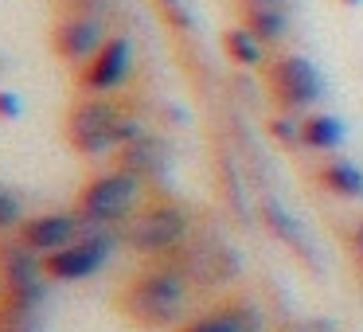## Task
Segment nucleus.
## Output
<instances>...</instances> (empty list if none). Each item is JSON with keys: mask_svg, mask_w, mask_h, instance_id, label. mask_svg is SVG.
<instances>
[{"mask_svg": "<svg viewBox=\"0 0 363 332\" xmlns=\"http://www.w3.org/2000/svg\"><path fill=\"white\" fill-rule=\"evenodd\" d=\"M20 199L12 196V192L0 188V231H9V227H20Z\"/></svg>", "mask_w": 363, "mask_h": 332, "instance_id": "a211bd4d", "label": "nucleus"}, {"mask_svg": "<svg viewBox=\"0 0 363 332\" xmlns=\"http://www.w3.org/2000/svg\"><path fill=\"white\" fill-rule=\"evenodd\" d=\"M352 243H355V250H359V254H363V223H359V227H355V235H352Z\"/></svg>", "mask_w": 363, "mask_h": 332, "instance_id": "aec40b11", "label": "nucleus"}, {"mask_svg": "<svg viewBox=\"0 0 363 332\" xmlns=\"http://www.w3.org/2000/svg\"><path fill=\"white\" fill-rule=\"evenodd\" d=\"M82 227H86L82 215H67V211L35 215V219L20 223V243H24L28 250H35L40 258H48V254H55V250H63V246L79 243V238L86 235Z\"/></svg>", "mask_w": 363, "mask_h": 332, "instance_id": "0eeeda50", "label": "nucleus"}, {"mask_svg": "<svg viewBox=\"0 0 363 332\" xmlns=\"http://www.w3.org/2000/svg\"><path fill=\"white\" fill-rule=\"evenodd\" d=\"M184 235H188V215L176 204L149 207V211H141L133 219V227H129V243L141 254H164V250H172V246H180Z\"/></svg>", "mask_w": 363, "mask_h": 332, "instance_id": "423d86ee", "label": "nucleus"}, {"mask_svg": "<svg viewBox=\"0 0 363 332\" xmlns=\"http://www.w3.org/2000/svg\"><path fill=\"white\" fill-rule=\"evenodd\" d=\"M223 51H227L230 63H238V67H262L266 63V43L254 40L246 28H230V32L223 35Z\"/></svg>", "mask_w": 363, "mask_h": 332, "instance_id": "2eb2a0df", "label": "nucleus"}, {"mask_svg": "<svg viewBox=\"0 0 363 332\" xmlns=\"http://www.w3.org/2000/svg\"><path fill=\"white\" fill-rule=\"evenodd\" d=\"M141 199V180L125 168L102 172L79 192V215L90 227H106V223H121Z\"/></svg>", "mask_w": 363, "mask_h": 332, "instance_id": "7ed1b4c3", "label": "nucleus"}, {"mask_svg": "<svg viewBox=\"0 0 363 332\" xmlns=\"http://www.w3.org/2000/svg\"><path fill=\"white\" fill-rule=\"evenodd\" d=\"M262 211H266V223L274 227V235H281L285 243L293 246V250H301L305 258H313V243L305 238V231H301V223L293 219V215L285 211V207L277 204V199H266V204H262Z\"/></svg>", "mask_w": 363, "mask_h": 332, "instance_id": "4468645a", "label": "nucleus"}, {"mask_svg": "<svg viewBox=\"0 0 363 332\" xmlns=\"http://www.w3.org/2000/svg\"><path fill=\"white\" fill-rule=\"evenodd\" d=\"M106 258H110V235H102V231L94 227V231H86L79 243L48 254V258H43V277H51V282H82V277L98 274V270L106 266Z\"/></svg>", "mask_w": 363, "mask_h": 332, "instance_id": "39448f33", "label": "nucleus"}, {"mask_svg": "<svg viewBox=\"0 0 363 332\" xmlns=\"http://www.w3.org/2000/svg\"><path fill=\"white\" fill-rule=\"evenodd\" d=\"M20 118V98L12 90H0V121H12Z\"/></svg>", "mask_w": 363, "mask_h": 332, "instance_id": "6ab92c4d", "label": "nucleus"}, {"mask_svg": "<svg viewBox=\"0 0 363 332\" xmlns=\"http://www.w3.org/2000/svg\"><path fill=\"white\" fill-rule=\"evenodd\" d=\"M301 141L316 153H332V149L344 145V126H340V118H332V114H308V118L301 121Z\"/></svg>", "mask_w": 363, "mask_h": 332, "instance_id": "ddd939ff", "label": "nucleus"}, {"mask_svg": "<svg viewBox=\"0 0 363 332\" xmlns=\"http://www.w3.org/2000/svg\"><path fill=\"white\" fill-rule=\"evenodd\" d=\"M110 40L102 28V20L90 16V12H74V16H63L51 32V43H55V55L63 63H90L94 51Z\"/></svg>", "mask_w": 363, "mask_h": 332, "instance_id": "6e6552de", "label": "nucleus"}, {"mask_svg": "<svg viewBox=\"0 0 363 332\" xmlns=\"http://www.w3.org/2000/svg\"><path fill=\"white\" fill-rule=\"evenodd\" d=\"M242 4H281V0H242Z\"/></svg>", "mask_w": 363, "mask_h": 332, "instance_id": "412c9836", "label": "nucleus"}, {"mask_svg": "<svg viewBox=\"0 0 363 332\" xmlns=\"http://www.w3.org/2000/svg\"><path fill=\"white\" fill-rule=\"evenodd\" d=\"M118 160H121L118 168H125V172H133L137 180H145V176H152V172L164 168V141L152 137V133H141V137H133V141L121 145Z\"/></svg>", "mask_w": 363, "mask_h": 332, "instance_id": "9d476101", "label": "nucleus"}, {"mask_svg": "<svg viewBox=\"0 0 363 332\" xmlns=\"http://www.w3.org/2000/svg\"><path fill=\"white\" fill-rule=\"evenodd\" d=\"M320 184L340 199H363V168L355 160H328L320 168Z\"/></svg>", "mask_w": 363, "mask_h": 332, "instance_id": "f8f14e48", "label": "nucleus"}, {"mask_svg": "<svg viewBox=\"0 0 363 332\" xmlns=\"http://www.w3.org/2000/svg\"><path fill=\"white\" fill-rule=\"evenodd\" d=\"M266 87L285 114L308 110V106H316L324 94L320 71H316L305 55H281V59H274V63H266Z\"/></svg>", "mask_w": 363, "mask_h": 332, "instance_id": "20e7f679", "label": "nucleus"}, {"mask_svg": "<svg viewBox=\"0 0 363 332\" xmlns=\"http://www.w3.org/2000/svg\"><path fill=\"white\" fill-rule=\"evenodd\" d=\"M129 71H133V43H129L125 35H110V40L94 51V59H90V63H82L79 82L86 90L106 94V90L121 87V82L129 79Z\"/></svg>", "mask_w": 363, "mask_h": 332, "instance_id": "1a4fd4ad", "label": "nucleus"}, {"mask_svg": "<svg viewBox=\"0 0 363 332\" xmlns=\"http://www.w3.org/2000/svg\"><path fill=\"white\" fill-rule=\"evenodd\" d=\"M242 28L262 43H277L289 32V16L281 4H246L242 9Z\"/></svg>", "mask_w": 363, "mask_h": 332, "instance_id": "9b49d317", "label": "nucleus"}, {"mask_svg": "<svg viewBox=\"0 0 363 332\" xmlns=\"http://www.w3.org/2000/svg\"><path fill=\"white\" fill-rule=\"evenodd\" d=\"M180 332H250V324L242 321V313H207V316H196L188 321Z\"/></svg>", "mask_w": 363, "mask_h": 332, "instance_id": "dca6fc26", "label": "nucleus"}, {"mask_svg": "<svg viewBox=\"0 0 363 332\" xmlns=\"http://www.w3.org/2000/svg\"><path fill=\"white\" fill-rule=\"evenodd\" d=\"M269 133H274L281 145H289V149L305 145V141H301V121H293V118H274V121H269Z\"/></svg>", "mask_w": 363, "mask_h": 332, "instance_id": "f3484780", "label": "nucleus"}, {"mask_svg": "<svg viewBox=\"0 0 363 332\" xmlns=\"http://www.w3.org/2000/svg\"><path fill=\"white\" fill-rule=\"evenodd\" d=\"M184 293H188V285H184L180 270H145L129 285L125 309L141 324H172L184 309Z\"/></svg>", "mask_w": 363, "mask_h": 332, "instance_id": "f257e3e1", "label": "nucleus"}, {"mask_svg": "<svg viewBox=\"0 0 363 332\" xmlns=\"http://www.w3.org/2000/svg\"><path fill=\"white\" fill-rule=\"evenodd\" d=\"M344 4H359V0H344Z\"/></svg>", "mask_w": 363, "mask_h": 332, "instance_id": "4be33fe9", "label": "nucleus"}, {"mask_svg": "<svg viewBox=\"0 0 363 332\" xmlns=\"http://www.w3.org/2000/svg\"><path fill=\"white\" fill-rule=\"evenodd\" d=\"M121 110L106 98H82L67 114V141L82 157H102L121 145Z\"/></svg>", "mask_w": 363, "mask_h": 332, "instance_id": "f03ea898", "label": "nucleus"}]
</instances>
